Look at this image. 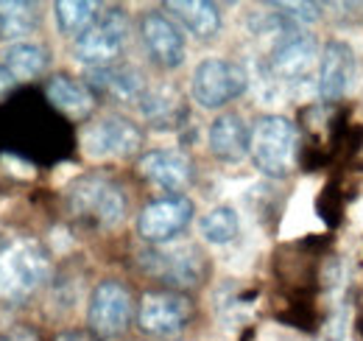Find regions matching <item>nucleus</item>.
I'll return each mask as SVG.
<instances>
[{"instance_id":"f8f14e48","label":"nucleus","mask_w":363,"mask_h":341,"mask_svg":"<svg viewBox=\"0 0 363 341\" xmlns=\"http://www.w3.org/2000/svg\"><path fill=\"white\" fill-rule=\"evenodd\" d=\"M140 34H143V45H145L151 62H157L160 67L174 70L184 62V34L168 14H162V11L143 14Z\"/></svg>"},{"instance_id":"9b49d317","label":"nucleus","mask_w":363,"mask_h":341,"mask_svg":"<svg viewBox=\"0 0 363 341\" xmlns=\"http://www.w3.org/2000/svg\"><path fill=\"white\" fill-rule=\"evenodd\" d=\"M316 65V40L308 31H285L269 53V70L279 82H299Z\"/></svg>"},{"instance_id":"f03ea898","label":"nucleus","mask_w":363,"mask_h":341,"mask_svg":"<svg viewBox=\"0 0 363 341\" xmlns=\"http://www.w3.org/2000/svg\"><path fill=\"white\" fill-rule=\"evenodd\" d=\"M67 210L90 227L112 229L126 215V196L106 176H82L67 190Z\"/></svg>"},{"instance_id":"393cba45","label":"nucleus","mask_w":363,"mask_h":341,"mask_svg":"<svg viewBox=\"0 0 363 341\" xmlns=\"http://www.w3.org/2000/svg\"><path fill=\"white\" fill-rule=\"evenodd\" d=\"M0 341H40L37 339V333L34 330H28V328H11V330H6Z\"/></svg>"},{"instance_id":"b1692460","label":"nucleus","mask_w":363,"mask_h":341,"mask_svg":"<svg viewBox=\"0 0 363 341\" xmlns=\"http://www.w3.org/2000/svg\"><path fill=\"white\" fill-rule=\"evenodd\" d=\"M274 9L282 17H288L291 23H313L321 14V6H316V3H277Z\"/></svg>"},{"instance_id":"6ab92c4d","label":"nucleus","mask_w":363,"mask_h":341,"mask_svg":"<svg viewBox=\"0 0 363 341\" xmlns=\"http://www.w3.org/2000/svg\"><path fill=\"white\" fill-rule=\"evenodd\" d=\"M143 115L154 129H177L184 121V101L174 87H157L148 90L143 98Z\"/></svg>"},{"instance_id":"2eb2a0df","label":"nucleus","mask_w":363,"mask_h":341,"mask_svg":"<svg viewBox=\"0 0 363 341\" xmlns=\"http://www.w3.org/2000/svg\"><path fill=\"white\" fill-rule=\"evenodd\" d=\"M207 146L221 163H240L249 154L252 131L238 112H224L210 124Z\"/></svg>"},{"instance_id":"f3484780","label":"nucleus","mask_w":363,"mask_h":341,"mask_svg":"<svg viewBox=\"0 0 363 341\" xmlns=\"http://www.w3.org/2000/svg\"><path fill=\"white\" fill-rule=\"evenodd\" d=\"M90 85L112 98L121 101H140L145 95V85L140 70L129 67V65H106V67H92L90 70Z\"/></svg>"},{"instance_id":"39448f33","label":"nucleus","mask_w":363,"mask_h":341,"mask_svg":"<svg viewBox=\"0 0 363 341\" xmlns=\"http://www.w3.org/2000/svg\"><path fill=\"white\" fill-rule=\"evenodd\" d=\"M243 90H246V70L238 62L210 56L199 62L193 70L190 92H193V101L204 109L227 107L229 101L243 95Z\"/></svg>"},{"instance_id":"4be33fe9","label":"nucleus","mask_w":363,"mask_h":341,"mask_svg":"<svg viewBox=\"0 0 363 341\" xmlns=\"http://www.w3.org/2000/svg\"><path fill=\"white\" fill-rule=\"evenodd\" d=\"M53 14H56L59 31L67 37H82L98 17L95 3H82V0H62L53 6Z\"/></svg>"},{"instance_id":"f257e3e1","label":"nucleus","mask_w":363,"mask_h":341,"mask_svg":"<svg viewBox=\"0 0 363 341\" xmlns=\"http://www.w3.org/2000/svg\"><path fill=\"white\" fill-rule=\"evenodd\" d=\"M50 277L45 247L26 235L0 238V299L23 302Z\"/></svg>"},{"instance_id":"a878e982","label":"nucleus","mask_w":363,"mask_h":341,"mask_svg":"<svg viewBox=\"0 0 363 341\" xmlns=\"http://www.w3.org/2000/svg\"><path fill=\"white\" fill-rule=\"evenodd\" d=\"M11 82H14V79H11V73L6 70V65H0V98H3L6 92H9V87H11Z\"/></svg>"},{"instance_id":"7ed1b4c3","label":"nucleus","mask_w":363,"mask_h":341,"mask_svg":"<svg viewBox=\"0 0 363 341\" xmlns=\"http://www.w3.org/2000/svg\"><path fill=\"white\" fill-rule=\"evenodd\" d=\"M249 154L260 173L282 179L294 168L296 157V129L282 115H260L252 126Z\"/></svg>"},{"instance_id":"dca6fc26","label":"nucleus","mask_w":363,"mask_h":341,"mask_svg":"<svg viewBox=\"0 0 363 341\" xmlns=\"http://www.w3.org/2000/svg\"><path fill=\"white\" fill-rule=\"evenodd\" d=\"M45 95L56 109H62L70 118H87L92 112V107H95V95H92L90 85H84V82H79L73 76H65V73L53 76L48 82Z\"/></svg>"},{"instance_id":"9d476101","label":"nucleus","mask_w":363,"mask_h":341,"mask_svg":"<svg viewBox=\"0 0 363 341\" xmlns=\"http://www.w3.org/2000/svg\"><path fill=\"white\" fill-rule=\"evenodd\" d=\"M193 218V202L187 196H162L143 207L137 215V232L148 244H168L184 232Z\"/></svg>"},{"instance_id":"bb28decb","label":"nucleus","mask_w":363,"mask_h":341,"mask_svg":"<svg viewBox=\"0 0 363 341\" xmlns=\"http://www.w3.org/2000/svg\"><path fill=\"white\" fill-rule=\"evenodd\" d=\"M56 341H90L84 333H79V330H70V333H62Z\"/></svg>"},{"instance_id":"423d86ee","label":"nucleus","mask_w":363,"mask_h":341,"mask_svg":"<svg viewBox=\"0 0 363 341\" xmlns=\"http://www.w3.org/2000/svg\"><path fill=\"white\" fill-rule=\"evenodd\" d=\"M193 316V302L179 291H151L143 294L137 308V325L154 339H174L187 328Z\"/></svg>"},{"instance_id":"412c9836","label":"nucleus","mask_w":363,"mask_h":341,"mask_svg":"<svg viewBox=\"0 0 363 341\" xmlns=\"http://www.w3.org/2000/svg\"><path fill=\"white\" fill-rule=\"evenodd\" d=\"M40 26L34 3H0V40H20Z\"/></svg>"},{"instance_id":"ddd939ff","label":"nucleus","mask_w":363,"mask_h":341,"mask_svg":"<svg viewBox=\"0 0 363 341\" xmlns=\"http://www.w3.org/2000/svg\"><path fill=\"white\" fill-rule=\"evenodd\" d=\"M358 65H355V50L341 40L327 43L321 62H318V95L324 101H338L350 92L355 82Z\"/></svg>"},{"instance_id":"aec40b11","label":"nucleus","mask_w":363,"mask_h":341,"mask_svg":"<svg viewBox=\"0 0 363 341\" xmlns=\"http://www.w3.org/2000/svg\"><path fill=\"white\" fill-rule=\"evenodd\" d=\"M3 65L14 82H28L48 67V50L37 43H17L6 50Z\"/></svg>"},{"instance_id":"6e6552de","label":"nucleus","mask_w":363,"mask_h":341,"mask_svg":"<svg viewBox=\"0 0 363 341\" xmlns=\"http://www.w3.org/2000/svg\"><path fill=\"white\" fill-rule=\"evenodd\" d=\"M82 146H84V154L92 160H123V157H132L143 146V131L129 118L109 115L84 129Z\"/></svg>"},{"instance_id":"1a4fd4ad","label":"nucleus","mask_w":363,"mask_h":341,"mask_svg":"<svg viewBox=\"0 0 363 341\" xmlns=\"http://www.w3.org/2000/svg\"><path fill=\"white\" fill-rule=\"evenodd\" d=\"M143 269L157 277L160 283H168L174 288L199 286L204 277V255L196 247H171V249H148L143 252Z\"/></svg>"},{"instance_id":"a211bd4d","label":"nucleus","mask_w":363,"mask_h":341,"mask_svg":"<svg viewBox=\"0 0 363 341\" xmlns=\"http://www.w3.org/2000/svg\"><path fill=\"white\" fill-rule=\"evenodd\" d=\"M168 11L179 20L196 40H213L221 31V11H218L216 3L182 0V3H168Z\"/></svg>"},{"instance_id":"5701e85b","label":"nucleus","mask_w":363,"mask_h":341,"mask_svg":"<svg viewBox=\"0 0 363 341\" xmlns=\"http://www.w3.org/2000/svg\"><path fill=\"white\" fill-rule=\"evenodd\" d=\"M238 229H240V221H238V213L221 205V207H213L210 213H204L201 218V235L210 241V244H229L238 238Z\"/></svg>"},{"instance_id":"0eeeda50","label":"nucleus","mask_w":363,"mask_h":341,"mask_svg":"<svg viewBox=\"0 0 363 341\" xmlns=\"http://www.w3.org/2000/svg\"><path fill=\"white\" fill-rule=\"evenodd\" d=\"M132 322V294L118 280H104L92 288L87 305V325L98 339L121 336Z\"/></svg>"},{"instance_id":"20e7f679","label":"nucleus","mask_w":363,"mask_h":341,"mask_svg":"<svg viewBox=\"0 0 363 341\" xmlns=\"http://www.w3.org/2000/svg\"><path fill=\"white\" fill-rule=\"evenodd\" d=\"M126 34H129L126 11L123 9H106L104 14L95 17V23L82 37H76L73 56L90 67H106L121 56V50L126 45Z\"/></svg>"},{"instance_id":"4468645a","label":"nucleus","mask_w":363,"mask_h":341,"mask_svg":"<svg viewBox=\"0 0 363 341\" xmlns=\"http://www.w3.org/2000/svg\"><path fill=\"white\" fill-rule=\"evenodd\" d=\"M137 168H140L143 179H148L151 185L168 190V196H182V190L193 179V163L187 160V154H182L177 148L148 151V154H143Z\"/></svg>"}]
</instances>
